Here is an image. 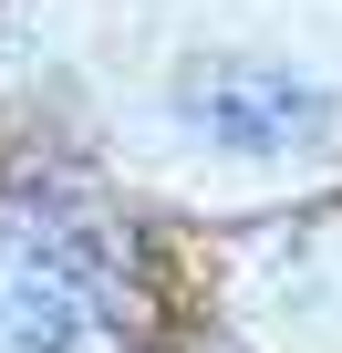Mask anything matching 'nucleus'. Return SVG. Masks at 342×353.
Wrapping results in <instances>:
<instances>
[{"label":"nucleus","mask_w":342,"mask_h":353,"mask_svg":"<svg viewBox=\"0 0 342 353\" xmlns=\"http://www.w3.org/2000/svg\"><path fill=\"white\" fill-rule=\"evenodd\" d=\"M187 114L218 125L228 145H290V135L321 125V94L290 83V73H208V83L187 94Z\"/></svg>","instance_id":"1"}]
</instances>
